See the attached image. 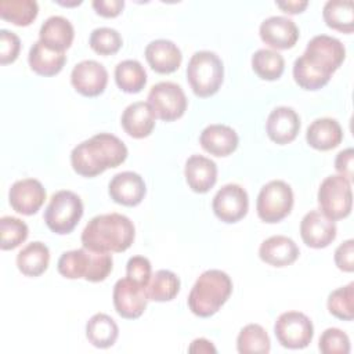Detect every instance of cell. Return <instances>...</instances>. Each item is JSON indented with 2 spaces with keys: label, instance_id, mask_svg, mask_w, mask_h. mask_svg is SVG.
Returning a JSON list of instances; mask_svg holds the SVG:
<instances>
[{
  "label": "cell",
  "instance_id": "obj_1",
  "mask_svg": "<svg viewBox=\"0 0 354 354\" xmlns=\"http://www.w3.org/2000/svg\"><path fill=\"white\" fill-rule=\"evenodd\" d=\"M346 58L343 43L328 35L314 36L293 64V79L304 90H319L326 86L332 75Z\"/></svg>",
  "mask_w": 354,
  "mask_h": 354
},
{
  "label": "cell",
  "instance_id": "obj_2",
  "mask_svg": "<svg viewBox=\"0 0 354 354\" xmlns=\"http://www.w3.org/2000/svg\"><path fill=\"white\" fill-rule=\"evenodd\" d=\"M126 158L127 147L120 138L111 133H98L72 149L71 165L79 176L95 177L109 167H118Z\"/></svg>",
  "mask_w": 354,
  "mask_h": 354
},
{
  "label": "cell",
  "instance_id": "obj_3",
  "mask_svg": "<svg viewBox=\"0 0 354 354\" xmlns=\"http://www.w3.org/2000/svg\"><path fill=\"white\" fill-rule=\"evenodd\" d=\"M133 221L120 213H106L93 217L82 231L83 248L93 252L120 253L134 242Z\"/></svg>",
  "mask_w": 354,
  "mask_h": 354
},
{
  "label": "cell",
  "instance_id": "obj_4",
  "mask_svg": "<svg viewBox=\"0 0 354 354\" xmlns=\"http://www.w3.org/2000/svg\"><path fill=\"white\" fill-rule=\"evenodd\" d=\"M232 292L230 275L221 270H206L195 281L187 303L192 314L201 318L214 315Z\"/></svg>",
  "mask_w": 354,
  "mask_h": 354
},
{
  "label": "cell",
  "instance_id": "obj_5",
  "mask_svg": "<svg viewBox=\"0 0 354 354\" xmlns=\"http://www.w3.org/2000/svg\"><path fill=\"white\" fill-rule=\"evenodd\" d=\"M112 256L105 252H93L86 248L64 252L57 263L58 272L68 279L84 278L88 282H101L111 274Z\"/></svg>",
  "mask_w": 354,
  "mask_h": 354
},
{
  "label": "cell",
  "instance_id": "obj_6",
  "mask_svg": "<svg viewBox=\"0 0 354 354\" xmlns=\"http://www.w3.org/2000/svg\"><path fill=\"white\" fill-rule=\"evenodd\" d=\"M187 80L196 97L206 98L216 94L224 80L223 61L213 51H196L188 62Z\"/></svg>",
  "mask_w": 354,
  "mask_h": 354
},
{
  "label": "cell",
  "instance_id": "obj_7",
  "mask_svg": "<svg viewBox=\"0 0 354 354\" xmlns=\"http://www.w3.org/2000/svg\"><path fill=\"white\" fill-rule=\"evenodd\" d=\"M83 216V202L72 191L61 189L53 194L44 210L46 225L55 234L65 235L75 230Z\"/></svg>",
  "mask_w": 354,
  "mask_h": 354
},
{
  "label": "cell",
  "instance_id": "obj_8",
  "mask_svg": "<svg viewBox=\"0 0 354 354\" xmlns=\"http://www.w3.org/2000/svg\"><path fill=\"white\" fill-rule=\"evenodd\" d=\"M318 206L322 214L330 220L346 218L351 213V183L340 174L328 176L318 188Z\"/></svg>",
  "mask_w": 354,
  "mask_h": 354
},
{
  "label": "cell",
  "instance_id": "obj_9",
  "mask_svg": "<svg viewBox=\"0 0 354 354\" xmlns=\"http://www.w3.org/2000/svg\"><path fill=\"white\" fill-rule=\"evenodd\" d=\"M293 207V191L290 185L282 180H271L261 187L256 210L260 220L264 223H278L285 218Z\"/></svg>",
  "mask_w": 354,
  "mask_h": 354
},
{
  "label": "cell",
  "instance_id": "obj_10",
  "mask_svg": "<svg viewBox=\"0 0 354 354\" xmlns=\"http://www.w3.org/2000/svg\"><path fill=\"white\" fill-rule=\"evenodd\" d=\"M147 100L155 118L165 122L180 119L187 111L188 105L184 90L173 82H159L153 84Z\"/></svg>",
  "mask_w": 354,
  "mask_h": 354
},
{
  "label": "cell",
  "instance_id": "obj_11",
  "mask_svg": "<svg viewBox=\"0 0 354 354\" xmlns=\"http://www.w3.org/2000/svg\"><path fill=\"white\" fill-rule=\"evenodd\" d=\"M274 333L282 347L300 350L311 343L314 326L306 314L300 311H286L277 318Z\"/></svg>",
  "mask_w": 354,
  "mask_h": 354
},
{
  "label": "cell",
  "instance_id": "obj_12",
  "mask_svg": "<svg viewBox=\"0 0 354 354\" xmlns=\"http://www.w3.org/2000/svg\"><path fill=\"white\" fill-rule=\"evenodd\" d=\"M212 209L217 218L224 223L232 224L242 220L249 209V196L243 187L239 184L223 185L212 201Z\"/></svg>",
  "mask_w": 354,
  "mask_h": 354
},
{
  "label": "cell",
  "instance_id": "obj_13",
  "mask_svg": "<svg viewBox=\"0 0 354 354\" xmlns=\"http://www.w3.org/2000/svg\"><path fill=\"white\" fill-rule=\"evenodd\" d=\"M112 299L116 313L126 319H136L141 317L148 303L145 286L134 282L127 277L116 281Z\"/></svg>",
  "mask_w": 354,
  "mask_h": 354
},
{
  "label": "cell",
  "instance_id": "obj_14",
  "mask_svg": "<svg viewBox=\"0 0 354 354\" xmlns=\"http://www.w3.org/2000/svg\"><path fill=\"white\" fill-rule=\"evenodd\" d=\"M73 88L84 97H97L104 93L108 83L105 66L94 59H84L76 64L71 72Z\"/></svg>",
  "mask_w": 354,
  "mask_h": 354
},
{
  "label": "cell",
  "instance_id": "obj_15",
  "mask_svg": "<svg viewBox=\"0 0 354 354\" xmlns=\"http://www.w3.org/2000/svg\"><path fill=\"white\" fill-rule=\"evenodd\" d=\"M46 201V189L36 178L15 181L8 191V202L12 210L24 216L35 214Z\"/></svg>",
  "mask_w": 354,
  "mask_h": 354
},
{
  "label": "cell",
  "instance_id": "obj_16",
  "mask_svg": "<svg viewBox=\"0 0 354 354\" xmlns=\"http://www.w3.org/2000/svg\"><path fill=\"white\" fill-rule=\"evenodd\" d=\"M336 224L319 210H310L300 221V236L313 249L329 246L336 238Z\"/></svg>",
  "mask_w": 354,
  "mask_h": 354
},
{
  "label": "cell",
  "instance_id": "obj_17",
  "mask_svg": "<svg viewBox=\"0 0 354 354\" xmlns=\"http://www.w3.org/2000/svg\"><path fill=\"white\" fill-rule=\"evenodd\" d=\"M259 35L267 46L275 50H288L297 43L299 28L288 17L272 15L260 24Z\"/></svg>",
  "mask_w": 354,
  "mask_h": 354
},
{
  "label": "cell",
  "instance_id": "obj_18",
  "mask_svg": "<svg viewBox=\"0 0 354 354\" xmlns=\"http://www.w3.org/2000/svg\"><path fill=\"white\" fill-rule=\"evenodd\" d=\"M111 199L123 206H137L142 202L147 187L144 178L136 171H120L108 184Z\"/></svg>",
  "mask_w": 354,
  "mask_h": 354
},
{
  "label": "cell",
  "instance_id": "obj_19",
  "mask_svg": "<svg viewBox=\"0 0 354 354\" xmlns=\"http://www.w3.org/2000/svg\"><path fill=\"white\" fill-rule=\"evenodd\" d=\"M300 130V118L290 106L274 108L266 120V131L271 141L285 145L292 142Z\"/></svg>",
  "mask_w": 354,
  "mask_h": 354
},
{
  "label": "cell",
  "instance_id": "obj_20",
  "mask_svg": "<svg viewBox=\"0 0 354 354\" xmlns=\"http://www.w3.org/2000/svg\"><path fill=\"white\" fill-rule=\"evenodd\" d=\"M145 59L149 66L162 75L176 72L183 61V54L171 40L158 39L147 44Z\"/></svg>",
  "mask_w": 354,
  "mask_h": 354
},
{
  "label": "cell",
  "instance_id": "obj_21",
  "mask_svg": "<svg viewBox=\"0 0 354 354\" xmlns=\"http://www.w3.org/2000/svg\"><path fill=\"white\" fill-rule=\"evenodd\" d=\"M184 176L194 192L206 194L217 181V165L206 156L192 155L185 162Z\"/></svg>",
  "mask_w": 354,
  "mask_h": 354
},
{
  "label": "cell",
  "instance_id": "obj_22",
  "mask_svg": "<svg viewBox=\"0 0 354 354\" xmlns=\"http://www.w3.org/2000/svg\"><path fill=\"white\" fill-rule=\"evenodd\" d=\"M238 134L227 124H209L199 136L201 147L214 156H228L238 148Z\"/></svg>",
  "mask_w": 354,
  "mask_h": 354
},
{
  "label": "cell",
  "instance_id": "obj_23",
  "mask_svg": "<svg viewBox=\"0 0 354 354\" xmlns=\"http://www.w3.org/2000/svg\"><path fill=\"white\" fill-rule=\"evenodd\" d=\"M300 250L295 241L285 235H272L259 248L260 259L274 267H286L297 260Z\"/></svg>",
  "mask_w": 354,
  "mask_h": 354
},
{
  "label": "cell",
  "instance_id": "obj_24",
  "mask_svg": "<svg viewBox=\"0 0 354 354\" xmlns=\"http://www.w3.org/2000/svg\"><path fill=\"white\" fill-rule=\"evenodd\" d=\"M155 115L148 102L137 101L127 105L122 113L120 124L133 138L148 137L155 127Z\"/></svg>",
  "mask_w": 354,
  "mask_h": 354
},
{
  "label": "cell",
  "instance_id": "obj_25",
  "mask_svg": "<svg viewBox=\"0 0 354 354\" xmlns=\"http://www.w3.org/2000/svg\"><path fill=\"white\" fill-rule=\"evenodd\" d=\"M75 29L69 19L61 15L48 17L39 30V40L48 48L65 53L73 41Z\"/></svg>",
  "mask_w": 354,
  "mask_h": 354
},
{
  "label": "cell",
  "instance_id": "obj_26",
  "mask_svg": "<svg viewBox=\"0 0 354 354\" xmlns=\"http://www.w3.org/2000/svg\"><path fill=\"white\" fill-rule=\"evenodd\" d=\"M306 140L314 149L329 151L342 142L343 130L336 119L319 118L311 122L307 127Z\"/></svg>",
  "mask_w": 354,
  "mask_h": 354
},
{
  "label": "cell",
  "instance_id": "obj_27",
  "mask_svg": "<svg viewBox=\"0 0 354 354\" xmlns=\"http://www.w3.org/2000/svg\"><path fill=\"white\" fill-rule=\"evenodd\" d=\"M28 62L30 69L40 76H55L66 62L65 53L54 51L46 47L40 40L33 43L29 50Z\"/></svg>",
  "mask_w": 354,
  "mask_h": 354
},
{
  "label": "cell",
  "instance_id": "obj_28",
  "mask_svg": "<svg viewBox=\"0 0 354 354\" xmlns=\"http://www.w3.org/2000/svg\"><path fill=\"white\" fill-rule=\"evenodd\" d=\"M50 263V250L40 242L35 241L24 246L17 254V267L26 277L41 275Z\"/></svg>",
  "mask_w": 354,
  "mask_h": 354
},
{
  "label": "cell",
  "instance_id": "obj_29",
  "mask_svg": "<svg viewBox=\"0 0 354 354\" xmlns=\"http://www.w3.org/2000/svg\"><path fill=\"white\" fill-rule=\"evenodd\" d=\"M118 336V324L104 313L94 314L86 324V337L94 347L108 348L115 344Z\"/></svg>",
  "mask_w": 354,
  "mask_h": 354
},
{
  "label": "cell",
  "instance_id": "obj_30",
  "mask_svg": "<svg viewBox=\"0 0 354 354\" xmlns=\"http://www.w3.org/2000/svg\"><path fill=\"white\" fill-rule=\"evenodd\" d=\"M325 24L339 32L351 33L354 29V8L351 0H329L322 10Z\"/></svg>",
  "mask_w": 354,
  "mask_h": 354
},
{
  "label": "cell",
  "instance_id": "obj_31",
  "mask_svg": "<svg viewBox=\"0 0 354 354\" xmlns=\"http://www.w3.org/2000/svg\"><path fill=\"white\" fill-rule=\"evenodd\" d=\"M115 82L122 91L136 94L145 87L147 72L138 61L124 59L115 68Z\"/></svg>",
  "mask_w": 354,
  "mask_h": 354
},
{
  "label": "cell",
  "instance_id": "obj_32",
  "mask_svg": "<svg viewBox=\"0 0 354 354\" xmlns=\"http://www.w3.org/2000/svg\"><path fill=\"white\" fill-rule=\"evenodd\" d=\"M148 300L152 301H170L180 292L178 277L169 270H158L145 288Z\"/></svg>",
  "mask_w": 354,
  "mask_h": 354
},
{
  "label": "cell",
  "instance_id": "obj_33",
  "mask_svg": "<svg viewBox=\"0 0 354 354\" xmlns=\"http://www.w3.org/2000/svg\"><path fill=\"white\" fill-rule=\"evenodd\" d=\"M252 68L263 80H277L285 71L283 57L270 48H260L252 55Z\"/></svg>",
  "mask_w": 354,
  "mask_h": 354
},
{
  "label": "cell",
  "instance_id": "obj_34",
  "mask_svg": "<svg viewBox=\"0 0 354 354\" xmlns=\"http://www.w3.org/2000/svg\"><path fill=\"white\" fill-rule=\"evenodd\" d=\"M236 350L241 354L263 353L267 354L271 350V342L266 329L259 324L245 325L236 337Z\"/></svg>",
  "mask_w": 354,
  "mask_h": 354
},
{
  "label": "cell",
  "instance_id": "obj_35",
  "mask_svg": "<svg viewBox=\"0 0 354 354\" xmlns=\"http://www.w3.org/2000/svg\"><path fill=\"white\" fill-rule=\"evenodd\" d=\"M39 14L35 0H4L0 3V17L17 26L30 25Z\"/></svg>",
  "mask_w": 354,
  "mask_h": 354
},
{
  "label": "cell",
  "instance_id": "obj_36",
  "mask_svg": "<svg viewBox=\"0 0 354 354\" xmlns=\"http://www.w3.org/2000/svg\"><path fill=\"white\" fill-rule=\"evenodd\" d=\"M29 228L25 221L12 216L0 218V249L12 250L24 243L28 238Z\"/></svg>",
  "mask_w": 354,
  "mask_h": 354
},
{
  "label": "cell",
  "instance_id": "obj_37",
  "mask_svg": "<svg viewBox=\"0 0 354 354\" xmlns=\"http://www.w3.org/2000/svg\"><path fill=\"white\" fill-rule=\"evenodd\" d=\"M326 306L333 317L351 321L354 318V282L330 292Z\"/></svg>",
  "mask_w": 354,
  "mask_h": 354
},
{
  "label": "cell",
  "instance_id": "obj_38",
  "mask_svg": "<svg viewBox=\"0 0 354 354\" xmlns=\"http://www.w3.org/2000/svg\"><path fill=\"white\" fill-rule=\"evenodd\" d=\"M122 36L120 33L108 26H101L94 29L90 33L88 44L93 51H95L100 55H111L119 51L122 47Z\"/></svg>",
  "mask_w": 354,
  "mask_h": 354
},
{
  "label": "cell",
  "instance_id": "obj_39",
  "mask_svg": "<svg viewBox=\"0 0 354 354\" xmlns=\"http://www.w3.org/2000/svg\"><path fill=\"white\" fill-rule=\"evenodd\" d=\"M318 348L324 354H348L350 339L339 328H328L322 332Z\"/></svg>",
  "mask_w": 354,
  "mask_h": 354
},
{
  "label": "cell",
  "instance_id": "obj_40",
  "mask_svg": "<svg viewBox=\"0 0 354 354\" xmlns=\"http://www.w3.org/2000/svg\"><path fill=\"white\" fill-rule=\"evenodd\" d=\"M152 275L151 261L144 256H133L126 264V277L147 288Z\"/></svg>",
  "mask_w": 354,
  "mask_h": 354
},
{
  "label": "cell",
  "instance_id": "obj_41",
  "mask_svg": "<svg viewBox=\"0 0 354 354\" xmlns=\"http://www.w3.org/2000/svg\"><path fill=\"white\" fill-rule=\"evenodd\" d=\"M21 51L19 37L7 29H0V64H12Z\"/></svg>",
  "mask_w": 354,
  "mask_h": 354
},
{
  "label": "cell",
  "instance_id": "obj_42",
  "mask_svg": "<svg viewBox=\"0 0 354 354\" xmlns=\"http://www.w3.org/2000/svg\"><path fill=\"white\" fill-rule=\"evenodd\" d=\"M335 264L344 272H353L354 270V241L347 239L340 243L335 250Z\"/></svg>",
  "mask_w": 354,
  "mask_h": 354
},
{
  "label": "cell",
  "instance_id": "obj_43",
  "mask_svg": "<svg viewBox=\"0 0 354 354\" xmlns=\"http://www.w3.org/2000/svg\"><path fill=\"white\" fill-rule=\"evenodd\" d=\"M353 160H354V151L353 148H346L340 151L335 158V169L336 171L343 176L346 180L351 183L353 180Z\"/></svg>",
  "mask_w": 354,
  "mask_h": 354
},
{
  "label": "cell",
  "instance_id": "obj_44",
  "mask_svg": "<svg viewBox=\"0 0 354 354\" xmlns=\"http://www.w3.org/2000/svg\"><path fill=\"white\" fill-rule=\"evenodd\" d=\"M91 4L95 12L105 18L118 17L124 7L123 0H94Z\"/></svg>",
  "mask_w": 354,
  "mask_h": 354
},
{
  "label": "cell",
  "instance_id": "obj_45",
  "mask_svg": "<svg viewBox=\"0 0 354 354\" xmlns=\"http://www.w3.org/2000/svg\"><path fill=\"white\" fill-rule=\"evenodd\" d=\"M283 12L288 14H299L306 10L308 6V1L306 0H285V1H277L275 3Z\"/></svg>",
  "mask_w": 354,
  "mask_h": 354
},
{
  "label": "cell",
  "instance_id": "obj_46",
  "mask_svg": "<svg viewBox=\"0 0 354 354\" xmlns=\"http://www.w3.org/2000/svg\"><path fill=\"white\" fill-rule=\"evenodd\" d=\"M188 351L189 353H216L217 350L212 344V342H209L207 339L199 337L191 343V346L188 347Z\"/></svg>",
  "mask_w": 354,
  "mask_h": 354
},
{
  "label": "cell",
  "instance_id": "obj_47",
  "mask_svg": "<svg viewBox=\"0 0 354 354\" xmlns=\"http://www.w3.org/2000/svg\"><path fill=\"white\" fill-rule=\"evenodd\" d=\"M58 4H61V6H65V7H71V6H79V4H82V1L80 0H75V1H72V3H65V1H57Z\"/></svg>",
  "mask_w": 354,
  "mask_h": 354
}]
</instances>
